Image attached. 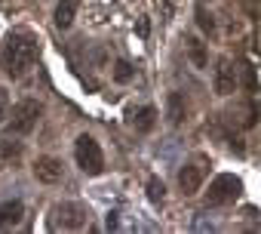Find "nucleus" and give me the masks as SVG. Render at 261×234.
Wrapping results in <instances>:
<instances>
[{
    "mask_svg": "<svg viewBox=\"0 0 261 234\" xmlns=\"http://www.w3.org/2000/svg\"><path fill=\"white\" fill-rule=\"evenodd\" d=\"M25 216V203L22 200H4L0 203V231H10L22 222Z\"/></svg>",
    "mask_w": 261,
    "mask_h": 234,
    "instance_id": "9",
    "label": "nucleus"
},
{
    "mask_svg": "<svg viewBox=\"0 0 261 234\" xmlns=\"http://www.w3.org/2000/svg\"><path fill=\"white\" fill-rule=\"evenodd\" d=\"M53 216H56V225L71 228V231H77V228H83V225H86V209H83L80 203H74V200L59 203V206L53 209Z\"/></svg>",
    "mask_w": 261,
    "mask_h": 234,
    "instance_id": "5",
    "label": "nucleus"
},
{
    "mask_svg": "<svg viewBox=\"0 0 261 234\" xmlns=\"http://www.w3.org/2000/svg\"><path fill=\"white\" fill-rule=\"evenodd\" d=\"M243 191V182L233 176V173H221L212 179L209 191H206V206H224V203H233Z\"/></svg>",
    "mask_w": 261,
    "mask_h": 234,
    "instance_id": "4",
    "label": "nucleus"
},
{
    "mask_svg": "<svg viewBox=\"0 0 261 234\" xmlns=\"http://www.w3.org/2000/svg\"><path fill=\"white\" fill-rule=\"evenodd\" d=\"M197 25L206 31V34H215V19H212V13H206V7H197Z\"/></svg>",
    "mask_w": 261,
    "mask_h": 234,
    "instance_id": "16",
    "label": "nucleus"
},
{
    "mask_svg": "<svg viewBox=\"0 0 261 234\" xmlns=\"http://www.w3.org/2000/svg\"><path fill=\"white\" fill-rule=\"evenodd\" d=\"M243 83H246L249 92L258 89V80H255V68H252V65H243Z\"/></svg>",
    "mask_w": 261,
    "mask_h": 234,
    "instance_id": "18",
    "label": "nucleus"
},
{
    "mask_svg": "<svg viewBox=\"0 0 261 234\" xmlns=\"http://www.w3.org/2000/svg\"><path fill=\"white\" fill-rule=\"evenodd\" d=\"M200 185H203V167H200V163H185L181 173H178V188H181V194L191 197V194L200 191Z\"/></svg>",
    "mask_w": 261,
    "mask_h": 234,
    "instance_id": "8",
    "label": "nucleus"
},
{
    "mask_svg": "<svg viewBox=\"0 0 261 234\" xmlns=\"http://www.w3.org/2000/svg\"><path fill=\"white\" fill-rule=\"evenodd\" d=\"M120 228V222H117V213H111L108 216V231H117Z\"/></svg>",
    "mask_w": 261,
    "mask_h": 234,
    "instance_id": "21",
    "label": "nucleus"
},
{
    "mask_svg": "<svg viewBox=\"0 0 261 234\" xmlns=\"http://www.w3.org/2000/svg\"><path fill=\"white\" fill-rule=\"evenodd\" d=\"M129 124H133L139 133H151L157 124V108L154 105H142L136 111H129Z\"/></svg>",
    "mask_w": 261,
    "mask_h": 234,
    "instance_id": "10",
    "label": "nucleus"
},
{
    "mask_svg": "<svg viewBox=\"0 0 261 234\" xmlns=\"http://www.w3.org/2000/svg\"><path fill=\"white\" fill-rule=\"evenodd\" d=\"M40 114H43V105L37 99H22L13 105V111L7 114V133L10 136H28L37 121H40Z\"/></svg>",
    "mask_w": 261,
    "mask_h": 234,
    "instance_id": "2",
    "label": "nucleus"
},
{
    "mask_svg": "<svg viewBox=\"0 0 261 234\" xmlns=\"http://www.w3.org/2000/svg\"><path fill=\"white\" fill-rule=\"evenodd\" d=\"M77 10H80V0H62V4L56 7V25H59L62 31L71 28L74 19H77Z\"/></svg>",
    "mask_w": 261,
    "mask_h": 234,
    "instance_id": "12",
    "label": "nucleus"
},
{
    "mask_svg": "<svg viewBox=\"0 0 261 234\" xmlns=\"http://www.w3.org/2000/svg\"><path fill=\"white\" fill-rule=\"evenodd\" d=\"M133 74L136 71H133V65H129L126 59H117L114 62V80L117 83H129V80H133Z\"/></svg>",
    "mask_w": 261,
    "mask_h": 234,
    "instance_id": "15",
    "label": "nucleus"
},
{
    "mask_svg": "<svg viewBox=\"0 0 261 234\" xmlns=\"http://www.w3.org/2000/svg\"><path fill=\"white\" fill-rule=\"evenodd\" d=\"M37 53H40V43H37V37L31 31H13L7 46H4V53H0V65H4V71L13 80H19V77H25L34 68Z\"/></svg>",
    "mask_w": 261,
    "mask_h": 234,
    "instance_id": "1",
    "label": "nucleus"
},
{
    "mask_svg": "<svg viewBox=\"0 0 261 234\" xmlns=\"http://www.w3.org/2000/svg\"><path fill=\"white\" fill-rule=\"evenodd\" d=\"M62 160L59 157H37V163H34V176H37V182H43V185H56L59 179H62Z\"/></svg>",
    "mask_w": 261,
    "mask_h": 234,
    "instance_id": "7",
    "label": "nucleus"
},
{
    "mask_svg": "<svg viewBox=\"0 0 261 234\" xmlns=\"http://www.w3.org/2000/svg\"><path fill=\"white\" fill-rule=\"evenodd\" d=\"M19 157H22V142H10V139L0 142V160L4 163L7 160H19Z\"/></svg>",
    "mask_w": 261,
    "mask_h": 234,
    "instance_id": "14",
    "label": "nucleus"
},
{
    "mask_svg": "<svg viewBox=\"0 0 261 234\" xmlns=\"http://www.w3.org/2000/svg\"><path fill=\"white\" fill-rule=\"evenodd\" d=\"M188 59L194 62V68H206L209 65V53H206V43L197 37V34H188Z\"/></svg>",
    "mask_w": 261,
    "mask_h": 234,
    "instance_id": "11",
    "label": "nucleus"
},
{
    "mask_svg": "<svg viewBox=\"0 0 261 234\" xmlns=\"http://www.w3.org/2000/svg\"><path fill=\"white\" fill-rule=\"evenodd\" d=\"M148 31H151V22H148V19H142V22H139V34H142V37H148Z\"/></svg>",
    "mask_w": 261,
    "mask_h": 234,
    "instance_id": "20",
    "label": "nucleus"
},
{
    "mask_svg": "<svg viewBox=\"0 0 261 234\" xmlns=\"http://www.w3.org/2000/svg\"><path fill=\"white\" fill-rule=\"evenodd\" d=\"M185 114H188L185 96H181V92H169V99H166V117H169V124L178 127V124L185 121Z\"/></svg>",
    "mask_w": 261,
    "mask_h": 234,
    "instance_id": "13",
    "label": "nucleus"
},
{
    "mask_svg": "<svg viewBox=\"0 0 261 234\" xmlns=\"http://www.w3.org/2000/svg\"><path fill=\"white\" fill-rule=\"evenodd\" d=\"M7 114H10V92L0 86V124L7 121Z\"/></svg>",
    "mask_w": 261,
    "mask_h": 234,
    "instance_id": "19",
    "label": "nucleus"
},
{
    "mask_svg": "<svg viewBox=\"0 0 261 234\" xmlns=\"http://www.w3.org/2000/svg\"><path fill=\"white\" fill-rule=\"evenodd\" d=\"M237 86H240V80H237L233 65H230L227 59H221L218 68H215V92H218V96H230Z\"/></svg>",
    "mask_w": 261,
    "mask_h": 234,
    "instance_id": "6",
    "label": "nucleus"
},
{
    "mask_svg": "<svg viewBox=\"0 0 261 234\" xmlns=\"http://www.w3.org/2000/svg\"><path fill=\"white\" fill-rule=\"evenodd\" d=\"M74 160L86 176H101L105 173V154H101L98 142L86 133L77 136V142H74Z\"/></svg>",
    "mask_w": 261,
    "mask_h": 234,
    "instance_id": "3",
    "label": "nucleus"
},
{
    "mask_svg": "<svg viewBox=\"0 0 261 234\" xmlns=\"http://www.w3.org/2000/svg\"><path fill=\"white\" fill-rule=\"evenodd\" d=\"M163 194H166L163 182L160 179H148V200L151 203H163Z\"/></svg>",
    "mask_w": 261,
    "mask_h": 234,
    "instance_id": "17",
    "label": "nucleus"
}]
</instances>
